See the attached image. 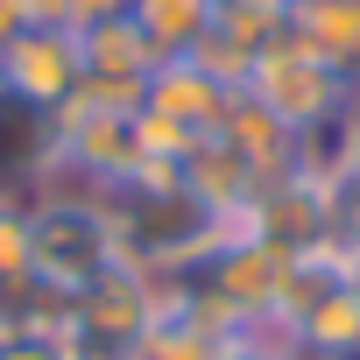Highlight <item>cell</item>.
Instances as JSON below:
<instances>
[{
  "label": "cell",
  "instance_id": "4",
  "mask_svg": "<svg viewBox=\"0 0 360 360\" xmlns=\"http://www.w3.org/2000/svg\"><path fill=\"white\" fill-rule=\"evenodd\" d=\"M226 106H233V85H219V78H212L205 64H191V57L155 64L148 85H141V113H155V120H169V127H184L191 141H212L219 120H226Z\"/></svg>",
  "mask_w": 360,
  "mask_h": 360
},
{
  "label": "cell",
  "instance_id": "9",
  "mask_svg": "<svg viewBox=\"0 0 360 360\" xmlns=\"http://www.w3.org/2000/svg\"><path fill=\"white\" fill-rule=\"evenodd\" d=\"M0 360H71L64 325H0Z\"/></svg>",
  "mask_w": 360,
  "mask_h": 360
},
{
  "label": "cell",
  "instance_id": "10",
  "mask_svg": "<svg viewBox=\"0 0 360 360\" xmlns=\"http://www.w3.org/2000/svg\"><path fill=\"white\" fill-rule=\"evenodd\" d=\"M332 248L339 255H360V184H339L332 191Z\"/></svg>",
  "mask_w": 360,
  "mask_h": 360
},
{
  "label": "cell",
  "instance_id": "1",
  "mask_svg": "<svg viewBox=\"0 0 360 360\" xmlns=\"http://www.w3.org/2000/svg\"><path fill=\"white\" fill-rule=\"evenodd\" d=\"M29 255H36V283L50 297H85L99 276H113L120 255V226L99 198H43L29 212Z\"/></svg>",
  "mask_w": 360,
  "mask_h": 360
},
{
  "label": "cell",
  "instance_id": "5",
  "mask_svg": "<svg viewBox=\"0 0 360 360\" xmlns=\"http://www.w3.org/2000/svg\"><path fill=\"white\" fill-rule=\"evenodd\" d=\"M283 36L339 78H360V0H297Z\"/></svg>",
  "mask_w": 360,
  "mask_h": 360
},
{
  "label": "cell",
  "instance_id": "11",
  "mask_svg": "<svg viewBox=\"0 0 360 360\" xmlns=\"http://www.w3.org/2000/svg\"><path fill=\"white\" fill-rule=\"evenodd\" d=\"M15 22L22 29H71V8L64 0H15Z\"/></svg>",
  "mask_w": 360,
  "mask_h": 360
},
{
  "label": "cell",
  "instance_id": "12",
  "mask_svg": "<svg viewBox=\"0 0 360 360\" xmlns=\"http://www.w3.org/2000/svg\"><path fill=\"white\" fill-rule=\"evenodd\" d=\"M71 8V29H92V22H113V15H127L134 0H64Z\"/></svg>",
  "mask_w": 360,
  "mask_h": 360
},
{
  "label": "cell",
  "instance_id": "6",
  "mask_svg": "<svg viewBox=\"0 0 360 360\" xmlns=\"http://www.w3.org/2000/svg\"><path fill=\"white\" fill-rule=\"evenodd\" d=\"M71 36H78L85 78H106V85H148V71L162 64L155 43L134 29V15H113V22H92V29H71Z\"/></svg>",
  "mask_w": 360,
  "mask_h": 360
},
{
  "label": "cell",
  "instance_id": "3",
  "mask_svg": "<svg viewBox=\"0 0 360 360\" xmlns=\"http://www.w3.org/2000/svg\"><path fill=\"white\" fill-rule=\"evenodd\" d=\"M85 64H78V36L71 29H15L0 43V92L29 113H57L78 92Z\"/></svg>",
  "mask_w": 360,
  "mask_h": 360
},
{
  "label": "cell",
  "instance_id": "13",
  "mask_svg": "<svg viewBox=\"0 0 360 360\" xmlns=\"http://www.w3.org/2000/svg\"><path fill=\"white\" fill-rule=\"evenodd\" d=\"M339 283H346V290L360 297V255H339Z\"/></svg>",
  "mask_w": 360,
  "mask_h": 360
},
{
  "label": "cell",
  "instance_id": "7",
  "mask_svg": "<svg viewBox=\"0 0 360 360\" xmlns=\"http://www.w3.org/2000/svg\"><path fill=\"white\" fill-rule=\"evenodd\" d=\"M134 29L155 43V57L169 64V57H184L205 29H212V0H134Z\"/></svg>",
  "mask_w": 360,
  "mask_h": 360
},
{
  "label": "cell",
  "instance_id": "8",
  "mask_svg": "<svg viewBox=\"0 0 360 360\" xmlns=\"http://www.w3.org/2000/svg\"><path fill=\"white\" fill-rule=\"evenodd\" d=\"M36 283V255H29V212L0 198V290H29Z\"/></svg>",
  "mask_w": 360,
  "mask_h": 360
},
{
  "label": "cell",
  "instance_id": "2",
  "mask_svg": "<svg viewBox=\"0 0 360 360\" xmlns=\"http://www.w3.org/2000/svg\"><path fill=\"white\" fill-rule=\"evenodd\" d=\"M240 92H248L262 113H276L290 134H304V127H318V120H332V113H346V106H353V78L325 71V64H318V57H304L290 36H276V43L248 64Z\"/></svg>",
  "mask_w": 360,
  "mask_h": 360
}]
</instances>
